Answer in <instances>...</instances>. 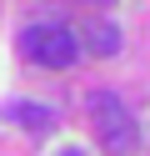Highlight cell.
Wrapping results in <instances>:
<instances>
[{"mask_svg":"<svg viewBox=\"0 0 150 156\" xmlns=\"http://www.w3.org/2000/svg\"><path fill=\"white\" fill-rule=\"evenodd\" d=\"M90 121H95V136L105 141L110 156H130L135 151V141H140L135 116L125 111V101H120L115 91H95L90 96Z\"/></svg>","mask_w":150,"mask_h":156,"instance_id":"cell-1","label":"cell"},{"mask_svg":"<svg viewBox=\"0 0 150 156\" xmlns=\"http://www.w3.org/2000/svg\"><path fill=\"white\" fill-rule=\"evenodd\" d=\"M20 45H25V55L30 61H40V66H50V71H65L70 61H75V35L65 30V25H30L25 35H20Z\"/></svg>","mask_w":150,"mask_h":156,"instance_id":"cell-2","label":"cell"},{"mask_svg":"<svg viewBox=\"0 0 150 156\" xmlns=\"http://www.w3.org/2000/svg\"><path fill=\"white\" fill-rule=\"evenodd\" d=\"M10 121L30 126V131H50V126H55V116H50L40 101H15V106H10Z\"/></svg>","mask_w":150,"mask_h":156,"instance_id":"cell-3","label":"cell"},{"mask_svg":"<svg viewBox=\"0 0 150 156\" xmlns=\"http://www.w3.org/2000/svg\"><path fill=\"white\" fill-rule=\"evenodd\" d=\"M85 51L90 55H115L120 51V30L115 25H90L85 30Z\"/></svg>","mask_w":150,"mask_h":156,"instance_id":"cell-4","label":"cell"},{"mask_svg":"<svg viewBox=\"0 0 150 156\" xmlns=\"http://www.w3.org/2000/svg\"><path fill=\"white\" fill-rule=\"evenodd\" d=\"M60 156H85V151H80V146H65V151H60Z\"/></svg>","mask_w":150,"mask_h":156,"instance_id":"cell-5","label":"cell"}]
</instances>
